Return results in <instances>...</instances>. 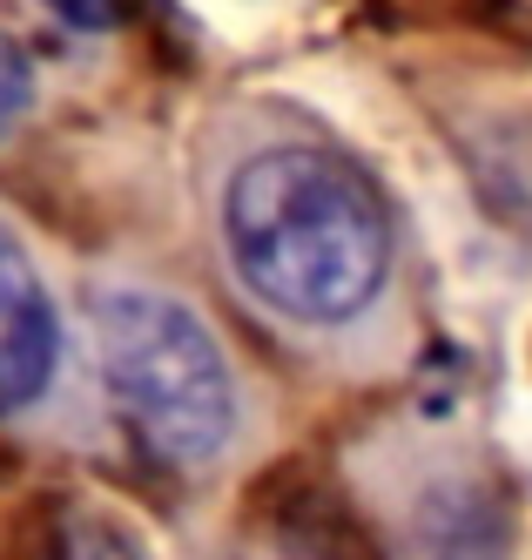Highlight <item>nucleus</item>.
<instances>
[{
	"label": "nucleus",
	"mask_w": 532,
	"mask_h": 560,
	"mask_svg": "<svg viewBox=\"0 0 532 560\" xmlns=\"http://www.w3.org/2000/svg\"><path fill=\"white\" fill-rule=\"evenodd\" d=\"M27 108H34V61L21 55V42L0 34V136L21 129Z\"/></svg>",
	"instance_id": "nucleus-5"
},
{
	"label": "nucleus",
	"mask_w": 532,
	"mask_h": 560,
	"mask_svg": "<svg viewBox=\"0 0 532 560\" xmlns=\"http://www.w3.org/2000/svg\"><path fill=\"white\" fill-rule=\"evenodd\" d=\"M68 560H142V553H135V540H121L115 527H81L68 540Z\"/></svg>",
	"instance_id": "nucleus-7"
},
{
	"label": "nucleus",
	"mask_w": 532,
	"mask_h": 560,
	"mask_svg": "<svg viewBox=\"0 0 532 560\" xmlns=\"http://www.w3.org/2000/svg\"><path fill=\"white\" fill-rule=\"evenodd\" d=\"M102 378L135 439L169 466H216L243 432V385L223 338L176 291L102 277L88 291Z\"/></svg>",
	"instance_id": "nucleus-2"
},
{
	"label": "nucleus",
	"mask_w": 532,
	"mask_h": 560,
	"mask_svg": "<svg viewBox=\"0 0 532 560\" xmlns=\"http://www.w3.org/2000/svg\"><path fill=\"white\" fill-rule=\"evenodd\" d=\"M404 560H506V513L478 479H431L404 520Z\"/></svg>",
	"instance_id": "nucleus-4"
},
{
	"label": "nucleus",
	"mask_w": 532,
	"mask_h": 560,
	"mask_svg": "<svg viewBox=\"0 0 532 560\" xmlns=\"http://www.w3.org/2000/svg\"><path fill=\"white\" fill-rule=\"evenodd\" d=\"M61 27H74V34H108L115 21H121V0H40Z\"/></svg>",
	"instance_id": "nucleus-6"
},
{
	"label": "nucleus",
	"mask_w": 532,
	"mask_h": 560,
	"mask_svg": "<svg viewBox=\"0 0 532 560\" xmlns=\"http://www.w3.org/2000/svg\"><path fill=\"white\" fill-rule=\"evenodd\" d=\"M61 372V311L27 250L0 230V419L27 412Z\"/></svg>",
	"instance_id": "nucleus-3"
},
{
	"label": "nucleus",
	"mask_w": 532,
	"mask_h": 560,
	"mask_svg": "<svg viewBox=\"0 0 532 560\" xmlns=\"http://www.w3.org/2000/svg\"><path fill=\"white\" fill-rule=\"evenodd\" d=\"M216 244L243 298L291 331L364 325L398 270L385 189L310 136L250 142L216 196Z\"/></svg>",
	"instance_id": "nucleus-1"
}]
</instances>
